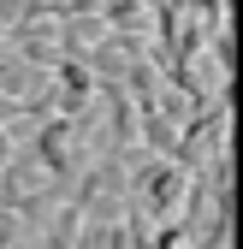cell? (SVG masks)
Returning a JSON list of instances; mask_svg holds the SVG:
<instances>
[{
  "instance_id": "obj_1",
  "label": "cell",
  "mask_w": 243,
  "mask_h": 249,
  "mask_svg": "<svg viewBox=\"0 0 243 249\" xmlns=\"http://www.w3.org/2000/svg\"><path fill=\"white\" fill-rule=\"evenodd\" d=\"M184 178H190L184 166H172V160H155V154H148V166H142V178H137V190H142L148 213H172V208H178V196L190 190Z\"/></svg>"
},
{
  "instance_id": "obj_2",
  "label": "cell",
  "mask_w": 243,
  "mask_h": 249,
  "mask_svg": "<svg viewBox=\"0 0 243 249\" xmlns=\"http://www.w3.org/2000/svg\"><path fill=\"white\" fill-rule=\"evenodd\" d=\"M24 18H30V6H24V0H0V48H6V36H12Z\"/></svg>"
}]
</instances>
